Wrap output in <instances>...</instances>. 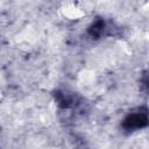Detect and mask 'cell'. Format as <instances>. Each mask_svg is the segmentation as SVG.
<instances>
[{"mask_svg":"<svg viewBox=\"0 0 149 149\" xmlns=\"http://www.w3.org/2000/svg\"><path fill=\"white\" fill-rule=\"evenodd\" d=\"M140 83H141V85L144 87V91L147 92V90H148V77H147V71H144V72H143V74H142V78H141Z\"/></svg>","mask_w":149,"mask_h":149,"instance_id":"cell-4","label":"cell"},{"mask_svg":"<svg viewBox=\"0 0 149 149\" xmlns=\"http://www.w3.org/2000/svg\"><path fill=\"white\" fill-rule=\"evenodd\" d=\"M148 126V109L147 107H140L129 112L121 121V128L126 133H133L143 129Z\"/></svg>","mask_w":149,"mask_h":149,"instance_id":"cell-1","label":"cell"},{"mask_svg":"<svg viewBox=\"0 0 149 149\" xmlns=\"http://www.w3.org/2000/svg\"><path fill=\"white\" fill-rule=\"evenodd\" d=\"M55 101L61 108H71L74 106V97L65 91H56L55 92Z\"/></svg>","mask_w":149,"mask_h":149,"instance_id":"cell-3","label":"cell"},{"mask_svg":"<svg viewBox=\"0 0 149 149\" xmlns=\"http://www.w3.org/2000/svg\"><path fill=\"white\" fill-rule=\"evenodd\" d=\"M107 30H108V24L106 20L102 17H97L88 26L86 33L92 40H99L107 34Z\"/></svg>","mask_w":149,"mask_h":149,"instance_id":"cell-2","label":"cell"}]
</instances>
